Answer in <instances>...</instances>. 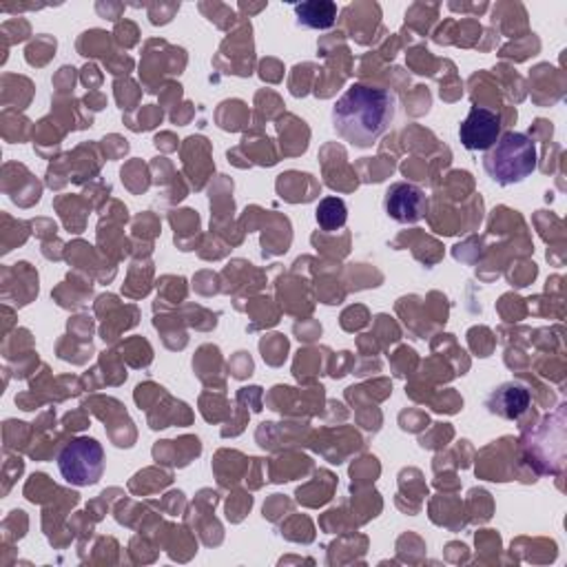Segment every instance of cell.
I'll return each mask as SVG.
<instances>
[{
  "label": "cell",
  "mask_w": 567,
  "mask_h": 567,
  "mask_svg": "<svg viewBox=\"0 0 567 567\" xmlns=\"http://www.w3.org/2000/svg\"><path fill=\"white\" fill-rule=\"evenodd\" d=\"M397 96L386 87L355 83L335 103L331 120L335 133L355 149H373L393 127Z\"/></svg>",
  "instance_id": "1"
},
{
  "label": "cell",
  "mask_w": 567,
  "mask_h": 567,
  "mask_svg": "<svg viewBox=\"0 0 567 567\" xmlns=\"http://www.w3.org/2000/svg\"><path fill=\"white\" fill-rule=\"evenodd\" d=\"M536 142L521 131H503L485 151L483 169L501 186L518 184L536 171Z\"/></svg>",
  "instance_id": "2"
},
{
  "label": "cell",
  "mask_w": 567,
  "mask_h": 567,
  "mask_svg": "<svg viewBox=\"0 0 567 567\" xmlns=\"http://www.w3.org/2000/svg\"><path fill=\"white\" fill-rule=\"evenodd\" d=\"M61 477L76 488L96 485L105 474V450L94 437H78L58 454Z\"/></svg>",
  "instance_id": "3"
},
{
  "label": "cell",
  "mask_w": 567,
  "mask_h": 567,
  "mask_svg": "<svg viewBox=\"0 0 567 567\" xmlns=\"http://www.w3.org/2000/svg\"><path fill=\"white\" fill-rule=\"evenodd\" d=\"M384 211L399 224H417L428 213V195L410 182H395L384 195Z\"/></svg>",
  "instance_id": "4"
},
{
  "label": "cell",
  "mask_w": 567,
  "mask_h": 567,
  "mask_svg": "<svg viewBox=\"0 0 567 567\" xmlns=\"http://www.w3.org/2000/svg\"><path fill=\"white\" fill-rule=\"evenodd\" d=\"M501 116L485 107H472L466 120L459 125V140L468 151H488L501 131Z\"/></svg>",
  "instance_id": "5"
},
{
  "label": "cell",
  "mask_w": 567,
  "mask_h": 567,
  "mask_svg": "<svg viewBox=\"0 0 567 567\" xmlns=\"http://www.w3.org/2000/svg\"><path fill=\"white\" fill-rule=\"evenodd\" d=\"M527 406H529V393L525 386L516 382H507L499 386L488 399V410L503 419H518L527 410Z\"/></svg>",
  "instance_id": "6"
},
{
  "label": "cell",
  "mask_w": 567,
  "mask_h": 567,
  "mask_svg": "<svg viewBox=\"0 0 567 567\" xmlns=\"http://www.w3.org/2000/svg\"><path fill=\"white\" fill-rule=\"evenodd\" d=\"M298 23L309 30H331L338 21V6L331 0H311V3L296 6Z\"/></svg>",
  "instance_id": "7"
},
{
  "label": "cell",
  "mask_w": 567,
  "mask_h": 567,
  "mask_svg": "<svg viewBox=\"0 0 567 567\" xmlns=\"http://www.w3.org/2000/svg\"><path fill=\"white\" fill-rule=\"evenodd\" d=\"M349 220V208L342 197H324L318 206V224L322 231L333 233L342 226H346Z\"/></svg>",
  "instance_id": "8"
}]
</instances>
